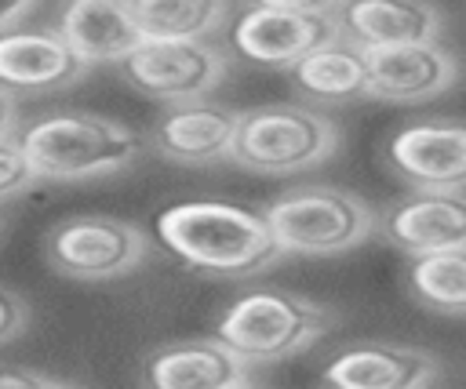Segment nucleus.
Masks as SVG:
<instances>
[{
  "mask_svg": "<svg viewBox=\"0 0 466 389\" xmlns=\"http://www.w3.org/2000/svg\"><path fill=\"white\" fill-rule=\"evenodd\" d=\"M280 258H335L375 233V207L339 185H295L262 204Z\"/></svg>",
  "mask_w": 466,
  "mask_h": 389,
  "instance_id": "obj_4",
  "label": "nucleus"
},
{
  "mask_svg": "<svg viewBox=\"0 0 466 389\" xmlns=\"http://www.w3.org/2000/svg\"><path fill=\"white\" fill-rule=\"evenodd\" d=\"M237 389H262V385H251V382H244V385H237Z\"/></svg>",
  "mask_w": 466,
  "mask_h": 389,
  "instance_id": "obj_26",
  "label": "nucleus"
},
{
  "mask_svg": "<svg viewBox=\"0 0 466 389\" xmlns=\"http://www.w3.org/2000/svg\"><path fill=\"white\" fill-rule=\"evenodd\" d=\"M87 65L51 29H11L0 36V91H62L73 87Z\"/></svg>",
  "mask_w": 466,
  "mask_h": 389,
  "instance_id": "obj_16",
  "label": "nucleus"
},
{
  "mask_svg": "<svg viewBox=\"0 0 466 389\" xmlns=\"http://www.w3.org/2000/svg\"><path fill=\"white\" fill-rule=\"evenodd\" d=\"M25 302L15 294V291H7V287H0V345L4 342H11L22 327H25Z\"/></svg>",
  "mask_w": 466,
  "mask_h": 389,
  "instance_id": "obj_23",
  "label": "nucleus"
},
{
  "mask_svg": "<svg viewBox=\"0 0 466 389\" xmlns=\"http://www.w3.org/2000/svg\"><path fill=\"white\" fill-rule=\"evenodd\" d=\"M375 225L382 240L408 258L466 247V193H408L393 200Z\"/></svg>",
  "mask_w": 466,
  "mask_h": 389,
  "instance_id": "obj_13",
  "label": "nucleus"
},
{
  "mask_svg": "<svg viewBox=\"0 0 466 389\" xmlns=\"http://www.w3.org/2000/svg\"><path fill=\"white\" fill-rule=\"evenodd\" d=\"M47 265L69 280L98 284L138 269L149 254V236L142 225L113 214H73L47 229L44 240Z\"/></svg>",
  "mask_w": 466,
  "mask_h": 389,
  "instance_id": "obj_7",
  "label": "nucleus"
},
{
  "mask_svg": "<svg viewBox=\"0 0 466 389\" xmlns=\"http://www.w3.org/2000/svg\"><path fill=\"white\" fill-rule=\"evenodd\" d=\"M160 244L193 273L215 280H244L273 262L280 251L255 207L229 200H186L157 214Z\"/></svg>",
  "mask_w": 466,
  "mask_h": 389,
  "instance_id": "obj_1",
  "label": "nucleus"
},
{
  "mask_svg": "<svg viewBox=\"0 0 466 389\" xmlns=\"http://www.w3.org/2000/svg\"><path fill=\"white\" fill-rule=\"evenodd\" d=\"M339 36V4L320 0H262L240 7L229 22L233 51L255 65L277 69H291Z\"/></svg>",
  "mask_w": 466,
  "mask_h": 389,
  "instance_id": "obj_6",
  "label": "nucleus"
},
{
  "mask_svg": "<svg viewBox=\"0 0 466 389\" xmlns=\"http://www.w3.org/2000/svg\"><path fill=\"white\" fill-rule=\"evenodd\" d=\"M291 84L320 105H342V102H357L364 98V55L346 44L342 36L309 51L302 62H295L291 69Z\"/></svg>",
  "mask_w": 466,
  "mask_h": 389,
  "instance_id": "obj_18",
  "label": "nucleus"
},
{
  "mask_svg": "<svg viewBox=\"0 0 466 389\" xmlns=\"http://www.w3.org/2000/svg\"><path fill=\"white\" fill-rule=\"evenodd\" d=\"M364 55V98L390 102V105H415L444 95L462 65L455 51L441 44H404V47H379Z\"/></svg>",
  "mask_w": 466,
  "mask_h": 389,
  "instance_id": "obj_10",
  "label": "nucleus"
},
{
  "mask_svg": "<svg viewBox=\"0 0 466 389\" xmlns=\"http://www.w3.org/2000/svg\"><path fill=\"white\" fill-rule=\"evenodd\" d=\"M33 11H36L33 0H0V36L11 33V29H18L22 18H29Z\"/></svg>",
  "mask_w": 466,
  "mask_h": 389,
  "instance_id": "obj_24",
  "label": "nucleus"
},
{
  "mask_svg": "<svg viewBox=\"0 0 466 389\" xmlns=\"http://www.w3.org/2000/svg\"><path fill=\"white\" fill-rule=\"evenodd\" d=\"M404 284H408V294L430 313L451 316V320L466 316V247L408 258Z\"/></svg>",
  "mask_w": 466,
  "mask_h": 389,
  "instance_id": "obj_20",
  "label": "nucleus"
},
{
  "mask_svg": "<svg viewBox=\"0 0 466 389\" xmlns=\"http://www.w3.org/2000/svg\"><path fill=\"white\" fill-rule=\"evenodd\" d=\"M342 40L357 51L404 47V44H437L444 15L433 4L415 0H353L339 4Z\"/></svg>",
  "mask_w": 466,
  "mask_h": 389,
  "instance_id": "obj_15",
  "label": "nucleus"
},
{
  "mask_svg": "<svg viewBox=\"0 0 466 389\" xmlns=\"http://www.w3.org/2000/svg\"><path fill=\"white\" fill-rule=\"evenodd\" d=\"M142 40H208L229 22L222 0H124Z\"/></svg>",
  "mask_w": 466,
  "mask_h": 389,
  "instance_id": "obj_19",
  "label": "nucleus"
},
{
  "mask_svg": "<svg viewBox=\"0 0 466 389\" xmlns=\"http://www.w3.org/2000/svg\"><path fill=\"white\" fill-rule=\"evenodd\" d=\"M0 389H84V385L62 374H47V371L11 367V371H0Z\"/></svg>",
  "mask_w": 466,
  "mask_h": 389,
  "instance_id": "obj_22",
  "label": "nucleus"
},
{
  "mask_svg": "<svg viewBox=\"0 0 466 389\" xmlns=\"http://www.w3.org/2000/svg\"><path fill=\"white\" fill-rule=\"evenodd\" d=\"M237 113L240 109L226 102H211V98L167 105L149 127V145L153 153L182 167H204V164L229 160L233 138H237Z\"/></svg>",
  "mask_w": 466,
  "mask_h": 389,
  "instance_id": "obj_11",
  "label": "nucleus"
},
{
  "mask_svg": "<svg viewBox=\"0 0 466 389\" xmlns=\"http://www.w3.org/2000/svg\"><path fill=\"white\" fill-rule=\"evenodd\" d=\"M335 313L299 291L258 287L233 298L215 320V342H222L244 367L277 364L302 349H309L320 334H328Z\"/></svg>",
  "mask_w": 466,
  "mask_h": 389,
  "instance_id": "obj_3",
  "label": "nucleus"
},
{
  "mask_svg": "<svg viewBox=\"0 0 466 389\" xmlns=\"http://www.w3.org/2000/svg\"><path fill=\"white\" fill-rule=\"evenodd\" d=\"M116 69L146 98L178 105L218 87L229 73V58L226 47L211 40H142Z\"/></svg>",
  "mask_w": 466,
  "mask_h": 389,
  "instance_id": "obj_8",
  "label": "nucleus"
},
{
  "mask_svg": "<svg viewBox=\"0 0 466 389\" xmlns=\"http://www.w3.org/2000/svg\"><path fill=\"white\" fill-rule=\"evenodd\" d=\"M18 131V102L15 95L0 91V138H15Z\"/></svg>",
  "mask_w": 466,
  "mask_h": 389,
  "instance_id": "obj_25",
  "label": "nucleus"
},
{
  "mask_svg": "<svg viewBox=\"0 0 466 389\" xmlns=\"http://www.w3.org/2000/svg\"><path fill=\"white\" fill-rule=\"evenodd\" d=\"M441 364L433 353L404 342H353L339 349L324 371V389H430Z\"/></svg>",
  "mask_w": 466,
  "mask_h": 389,
  "instance_id": "obj_12",
  "label": "nucleus"
},
{
  "mask_svg": "<svg viewBox=\"0 0 466 389\" xmlns=\"http://www.w3.org/2000/svg\"><path fill=\"white\" fill-rule=\"evenodd\" d=\"M51 33L87 69L91 65H120L142 44L124 0H69L58 7Z\"/></svg>",
  "mask_w": 466,
  "mask_h": 389,
  "instance_id": "obj_14",
  "label": "nucleus"
},
{
  "mask_svg": "<svg viewBox=\"0 0 466 389\" xmlns=\"http://www.w3.org/2000/svg\"><path fill=\"white\" fill-rule=\"evenodd\" d=\"M248 367L215 338H182L157 345L142 360V389H237Z\"/></svg>",
  "mask_w": 466,
  "mask_h": 389,
  "instance_id": "obj_17",
  "label": "nucleus"
},
{
  "mask_svg": "<svg viewBox=\"0 0 466 389\" xmlns=\"http://www.w3.org/2000/svg\"><path fill=\"white\" fill-rule=\"evenodd\" d=\"M18 145L36 175V182H95L127 171L146 142L116 116L91 109H55L29 120Z\"/></svg>",
  "mask_w": 466,
  "mask_h": 389,
  "instance_id": "obj_2",
  "label": "nucleus"
},
{
  "mask_svg": "<svg viewBox=\"0 0 466 389\" xmlns=\"http://www.w3.org/2000/svg\"><path fill=\"white\" fill-rule=\"evenodd\" d=\"M382 164L415 193H466V120L400 124L382 142Z\"/></svg>",
  "mask_w": 466,
  "mask_h": 389,
  "instance_id": "obj_9",
  "label": "nucleus"
},
{
  "mask_svg": "<svg viewBox=\"0 0 466 389\" xmlns=\"http://www.w3.org/2000/svg\"><path fill=\"white\" fill-rule=\"evenodd\" d=\"M339 149V127L313 105L273 102L237 113L229 164L266 178H288L320 167Z\"/></svg>",
  "mask_w": 466,
  "mask_h": 389,
  "instance_id": "obj_5",
  "label": "nucleus"
},
{
  "mask_svg": "<svg viewBox=\"0 0 466 389\" xmlns=\"http://www.w3.org/2000/svg\"><path fill=\"white\" fill-rule=\"evenodd\" d=\"M36 185V175L18 145V138H0V204L29 193Z\"/></svg>",
  "mask_w": 466,
  "mask_h": 389,
  "instance_id": "obj_21",
  "label": "nucleus"
}]
</instances>
